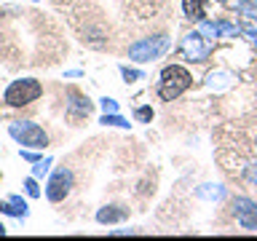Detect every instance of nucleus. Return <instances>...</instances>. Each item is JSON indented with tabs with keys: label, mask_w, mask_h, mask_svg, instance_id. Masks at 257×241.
Instances as JSON below:
<instances>
[{
	"label": "nucleus",
	"mask_w": 257,
	"mask_h": 241,
	"mask_svg": "<svg viewBox=\"0 0 257 241\" xmlns=\"http://www.w3.org/2000/svg\"><path fill=\"white\" fill-rule=\"evenodd\" d=\"M190 72L180 67V64H172V67H166L164 72H161V86H158V94H161V99H166V102H172L177 99L185 88L190 86Z\"/></svg>",
	"instance_id": "nucleus-1"
},
{
	"label": "nucleus",
	"mask_w": 257,
	"mask_h": 241,
	"mask_svg": "<svg viewBox=\"0 0 257 241\" xmlns=\"http://www.w3.org/2000/svg\"><path fill=\"white\" fill-rule=\"evenodd\" d=\"M8 132L16 142L27 145V148H35V150H43L48 145V137L46 132L40 129L38 124H32V120H16V124L8 126Z\"/></svg>",
	"instance_id": "nucleus-2"
},
{
	"label": "nucleus",
	"mask_w": 257,
	"mask_h": 241,
	"mask_svg": "<svg viewBox=\"0 0 257 241\" xmlns=\"http://www.w3.org/2000/svg\"><path fill=\"white\" fill-rule=\"evenodd\" d=\"M40 94H43V86H40L38 80H32V78H24V80H14V83L8 86L6 102L11 104V107H22V104L35 102Z\"/></svg>",
	"instance_id": "nucleus-3"
},
{
	"label": "nucleus",
	"mask_w": 257,
	"mask_h": 241,
	"mask_svg": "<svg viewBox=\"0 0 257 241\" xmlns=\"http://www.w3.org/2000/svg\"><path fill=\"white\" fill-rule=\"evenodd\" d=\"M166 48H169V38L166 35L142 38V40H137V43L128 48V56H132L134 62H153V59H158Z\"/></svg>",
	"instance_id": "nucleus-4"
},
{
	"label": "nucleus",
	"mask_w": 257,
	"mask_h": 241,
	"mask_svg": "<svg viewBox=\"0 0 257 241\" xmlns=\"http://www.w3.org/2000/svg\"><path fill=\"white\" fill-rule=\"evenodd\" d=\"M233 214L241 222V228L246 230H257V204L249 198H236L233 201Z\"/></svg>",
	"instance_id": "nucleus-5"
},
{
	"label": "nucleus",
	"mask_w": 257,
	"mask_h": 241,
	"mask_svg": "<svg viewBox=\"0 0 257 241\" xmlns=\"http://www.w3.org/2000/svg\"><path fill=\"white\" fill-rule=\"evenodd\" d=\"M182 56L188 62H204L206 54H209V46L204 43V38H201V32H190L188 38L182 40Z\"/></svg>",
	"instance_id": "nucleus-6"
},
{
	"label": "nucleus",
	"mask_w": 257,
	"mask_h": 241,
	"mask_svg": "<svg viewBox=\"0 0 257 241\" xmlns=\"http://www.w3.org/2000/svg\"><path fill=\"white\" fill-rule=\"evenodd\" d=\"M70 188H72V174L67 172V169H59V172H54V177H51V182H48V190H46V196H48V201H62L64 196L70 193Z\"/></svg>",
	"instance_id": "nucleus-7"
},
{
	"label": "nucleus",
	"mask_w": 257,
	"mask_h": 241,
	"mask_svg": "<svg viewBox=\"0 0 257 241\" xmlns=\"http://www.w3.org/2000/svg\"><path fill=\"white\" fill-rule=\"evenodd\" d=\"M67 112H70V118H72V120L86 118L88 112H91V102L83 99V96H78L75 91H70V107H67Z\"/></svg>",
	"instance_id": "nucleus-8"
},
{
	"label": "nucleus",
	"mask_w": 257,
	"mask_h": 241,
	"mask_svg": "<svg viewBox=\"0 0 257 241\" xmlns=\"http://www.w3.org/2000/svg\"><path fill=\"white\" fill-rule=\"evenodd\" d=\"M126 217H128V209H123V206H104L96 212V220L99 222H120Z\"/></svg>",
	"instance_id": "nucleus-9"
},
{
	"label": "nucleus",
	"mask_w": 257,
	"mask_h": 241,
	"mask_svg": "<svg viewBox=\"0 0 257 241\" xmlns=\"http://www.w3.org/2000/svg\"><path fill=\"white\" fill-rule=\"evenodd\" d=\"M204 6H206V0H182L185 14H188L190 19H196V22L204 19Z\"/></svg>",
	"instance_id": "nucleus-10"
},
{
	"label": "nucleus",
	"mask_w": 257,
	"mask_h": 241,
	"mask_svg": "<svg viewBox=\"0 0 257 241\" xmlns=\"http://www.w3.org/2000/svg\"><path fill=\"white\" fill-rule=\"evenodd\" d=\"M198 196L220 201V198L225 196V188H220V185H204V188H198Z\"/></svg>",
	"instance_id": "nucleus-11"
},
{
	"label": "nucleus",
	"mask_w": 257,
	"mask_h": 241,
	"mask_svg": "<svg viewBox=\"0 0 257 241\" xmlns=\"http://www.w3.org/2000/svg\"><path fill=\"white\" fill-rule=\"evenodd\" d=\"M102 124H104V126H120V129H128V126H132L126 118L115 115V112H104V115H102Z\"/></svg>",
	"instance_id": "nucleus-12"
},
{
	"label": "nucleus",
	"mask_w": 257,
	"mask_h": 241,
	"mask_svg": "<svg viewBox=\"0 0 257 241\" xmlns=\"http://www.w3.org/2000/svg\"><path fill=\"white\" fill-rule=\"evenodd\" d=\"M217 32H220V35H228V38H236L238 27H236V24H230V22H217Z\"/></svg>",
	"instance_id": "nucleus-13"
},
{
	"label": "nucleus",
	"mask_w": 257,
	"mask_h": 241,
	"mask_svg": "<svg viewBox=\"0 0 257 241\" xmlns=\"http://www.w3.org/2000/svg\"><path fill=\"white\" fill-rule=\"evenodd\" d=\"M238 14H244L246 19H257V6L254 3H238Z\"/></svg>",
	"instance_id": "nucleus-14"
},
{
	"label": "nucleus",
	"mask_w": 257,
	"mask_h": 241,
	"mask_svg": "<svg viewBox=\"0 0 257 241\" xmlns=\"http://www.w3.org/2000/svg\"><path fill=\"white\" fill-rule=\"evenodd\" d=\"M201 35H206V38H217L220 32H217V24H212V22H201Z\"/></svg>",
	"instance_id": "nucleus-15"
},
{
	"label": "nucleus",
	"mask_w": 257,
	"mask_h": 241,
	"mask_svg": "<svg viewBox=\"0 0 257 241\" xmlns=\"http://www.w3.org/2000/svg\"><path fill=\"white\" fill-rule=\"evenodd\" d=\"M48 166H51V161H38V164L32 166V174H35V177H43V174L48 172Z\"/></svg>",
	"instance_id": "nucleus-16"
},
{
	"label": "nucleus",
	"mask_w": 257,
	"mask_h": 241,
	"mask_svg": "<svg viewBox=\"0 0 257 241\" xmlns=\"http://www.w3.org/2000/svg\"><path fill=\"white\" fill-rule=\"evenodd\" d=\"M120 72H123V78L128 80V83H132V80H140V78H142V72H140V70H128V67H123Z\"/></svg>",
	"instance_id": "nucleus-17"
},
{
	"label": "nucleus",
	"mask_w": 257,
	"mask_h": 241,
	"mask_svg": "<svg viewBox=\"0 0 257 241\" xmlns=\"http://www.w3.org/2000/svg\"><path fill=\"white\" fill-rule=\"evenodd\" d=\"M102 110L104 112H118V102L115 99H102Z\"/></svg>",
	"instance_id": "nucleus-18"
},
{
	"label": "nucleus",
	"mask_w": 257,
	"mask_h": 241,
	"mask_svg": "<svg viewBox=\"0 0 257 241\" xmlns=\"http://www.w3.org/2000/svg\"><path fill=\"white\" fill-rule=\"evenodd\" d=\"M134 115H137V120H150V118H153V110H150V107H140Z\"/></svg>",
	"instance_id": "nucleus-19"
},
{
	"label": "nucleus",
	"mask_w": 257,
	"mask_h": 241,
	"mask_svg": "<svg viewBox=\"0 0 257 241\" xmlns=\"http://www.w3.org/2000/svg\"><path fill=\"white\" fill-rule=\"evenodd\" d=\"M24 188H27V193H30V196H40V190H38L35 180H27V182H24Z\"/></svg>",
	"instance_id": "nucleus-20"
},
{
	"label": "nucleus",
	"mask_w": 257,
	"mask_h": 241,
	"mask_svg": "<svg viewBox=\"0 0 257 241\" xmlns=\"http://www.w3.org/2000/svg\"><path fill=\"white\" fill-rule=\"evenodd\" d=\"M244 35H246V38H249V40H252V43L257 46V30H249V27H246V30H244Z\"/></svg>",
	"instance_id": "nucleus-21"
},
{
	"label": "nucleus",
	"mask_w": 257,
	"mask_h": 241,
	"mask_svg": "<svg viewBox=\"0 0 257 241\" xmlns=\"http://www.w3.org/2000/svg\"><path fill=\"white\" fill-rule=\"evenodd\" d=\"M3 233H6V228H3V225H0V236H3Z\"/></svg>",
	"instance_id": "nucleus-22"
},
{
	"label": "nucleus",
	"mask_w": 257,
	"mask_h": 241,
	"mask_svg": "<svg viewBox=\"0 0 257 241\" xmlns=\"http://www.w3.org/2000/svg\"><path fill=\"white\" fill-rule=\"evenodd\" d=\"M32 3H35V0H32Z\"/></svg>",
	"instance_id": "nucleus-23"
},
{
	"label": "nucleus",
	"mask_w": 257,
	"mask_h": 241,
	"mask_svg": "<svg viewBox=\"0 0 257 241\" xmlns=\"http://www.w3.org/2000/svg\"><path fill=\"white\" fill-rule=\"evenodd\" d=\"M222 3H225V0H222Z\"/></svg>",
	"instance_id": "nucleus-24"
}]
</instances>
